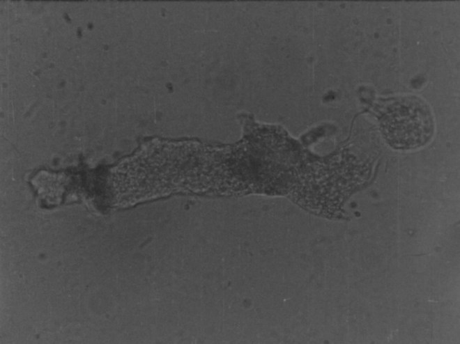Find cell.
Returning <instances> with one entry per match:
<instances>
[{
	"instance_id": "obj_1",
	"label": "cell",
	"mask_w": 460,
	"mask_h": 344,
	"mask_svg": "<svg viewBox=\"0 0 460 344\" xmlns=\"http://www.w3.org/2000/svg\"><path fill=\"white\" fill-rule=\"evenodd\" d=\"M381 131L394 148L410 150L426 144L434 124L431 111L422 100L413 96L392 98L379 111Z\"/></svg>"
}]
</instances>
